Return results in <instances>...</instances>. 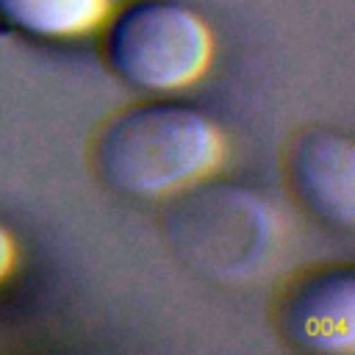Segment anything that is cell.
I'll list each match as a JSON object with an SVG mask.
<instances>
[{"label":"cell","mask_w":355,"mask_h":355,"mask_svg":"<svg viewBox=\"0 0 355 355\" xmlns=\"http://www.w3.org/2000/svg\"><path fill=\"white\" fill-rule=\"evenodd\" d=\"M222 161L219 128L197 108L147 103L119 114L97 141V169L130 197H164Z\"/></svg>","instance_id":"1"},{"label":"cell","mask_w":355,"mask_h":355,"mask_svg":"<svg viewBox=\"0 0 355 355\" xmlns=\"http://www.w3.org/2000/svg\"><path fill=\"white\" fill-rule=\"evenodd\" d=\"M211 31L172 0H139L122 8L105 36L111 67L133 86L172 92L194 83L211 61Z\"/></svg>","instance_id":"2"},{"label":"cell","mask_w":355,"mask_h":355,"mask_svg":"<svg viewBox=\"0 0 355 355\" xmlns=\"http://www.w3.org/2000/svg\"><path fill=\"white\" fill-rule=\"evenodd\" d=\"M169 230L189 263L219 277L255 272L269 261L277 241L269 205L233 186L202 189L180 202L169 216Z\"/></svg>","instance_id":"3"},{"label":"cell","mask_w":355,"mask_h":355,"mask_svg":"<svg viewBox=\"0 0 355 355\" xmlns=\"http://www.w3.org/2000/svg\"><path fill=\"white\" fill-rule=\"evenodd\" d=\"M352 308H355V280L347 266L322 269L308 275L291 288L283 305V330L291 341L324 349L349 352L352 349Z\"/></svg>","instance_id":"4"},{"label":"cell","mask_w":355,"mask_h":355,"mask_svg":"<svg viewBox=\"0 0 355 355\" xmlns=\"http://www.w3.org/2000/svg\"><path fill=\"white\" fill-rule=\"evenodd\" d=\"M352 141L336 130H308L291 153V175L300 197L324 222L352 225V180H355Z\"/></svg>","instance_id":"5"},{"label":"cell","mask_w":355,"mask_h":355,"mask_svg":"<svg viewBox=\"0 0 355 355\" xmlns=\"http://www.w3.org/2000/svg\"><path fill=\"white\" fill-rule=\"evenodd\" d=\"M111 0H0V22L33 39H78L97 31Z\"/></svg>","instance_id":"6"},{"label":"cell","mask_w":355,"mask_h":355,"mask_svg":"<svg viewBox=\"0 0 355 355\" xmlns=\"http://www.w3.org/2000/svg\"><path fill=\"white\" fill-rule=\"evenodd\" d=\"M14 258H17V247H14V236L8 233V227L3 225L0 219V280L11 272L14 266Z\"/></svg>","instance_id":"7"}]
</instances>
